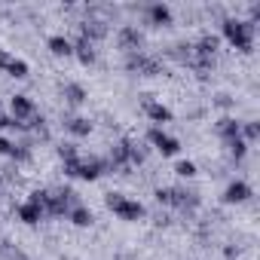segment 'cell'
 Wrapping results in <instances>:
<instances>
[{
  "instance_id": "cell-1",
  "label": "cell",
  "mask_w": 260,
  "mask_h": 260,
  "mask_svg": "<svg viewBox=\"0 0 260 260\" xmlns=\"http://www.w3.org/2000/svg\"><path fill=\"white\" fill-rule=\"evenodd\" d=\"M223 37L239 52H251V46H254V25L245 22V19H223Z\"/></svg>"
},
{
  "instance_id": "cell-2",
  "label": "cell",
  "mask_w": 260,
  "mask_h": 260,
  "mask_svg": "<svg viewBox=\"0 0 260 260\" xmlns=\"http://www.w3.org/2000/svg\"><path fill=\"white\" fill-rule=\"evenodd\" d=\"M104 202H107V208H110L119 220H141V217L147 214L141 202L128 199V196H122V193H107V196H104Z\"/></svg>"
},
{
  "instance_id": "cell-3",
  "label": "cell",
  "mask_w": 260,
  "mask_h": 260,
  "mask_svg": "<svg viewBox=\"0 0 260 260\" xmlns=\"http://www.w3.org/2000/svg\"><path fill=\"white\" fill-rule=\"evenodd\" d=\"M147 141L162 153V156H175L178 150H181V141L178 138H172L169 132H162V125H153V128H147Z\"/></svg>"
},
{
  "instance_id": "cell-4",
  "label": "cell",
  "mask_w": 260,
  "mask_h": 260,
  "mask_svg": "<svg viewBox=\"0 0 260 260\" xmlns=\"http://www.w3.org/2000/svg\"><path fill=\"white\" fill-rule=\"evenodd\" d=\"M156 202H159V205H172V208L196 205L193 193H184V190H178V187H159V190H156Z\"/></svg>"
},
{
  "instance_id": "cell-5",
  "label": "cell",
  "mask_w": 260,
  "mask_h": 260,
  "mask_svg": "<svg viewBox=\"0 0 260 260\" xmlns=\"http://www.w3.org/2000/svg\"><path fill=\"white\" fill-rule=\"evenodd\" d=\"M251 193H254L251 184H245V181H230L226 190H223V202H226V205H239V202H248Z\"/></svg>"
},
{
  "instance_id": "cell-6",
  "label": "cell",
  "mask_w": 260,
  "mask_h": 260,
  "mask_svg": "<svg viewBox=\"0 0 260 260\" xmlns=\"http://www.w3.org/2000/svg\"><path fill=\"white\" fill-rule=\"evenodd\" d=\"M125 68H128V71H138V74H144V77H153V74H159V64H156L153 58H144L141 52H128V58H125Z\"/></svg>"
},
{
  "instance_id": "cell-7",
  "label": "cell",
  "mask_w": 260,
  "mask_h": 260,
  "mask_svg": "<svg viewBox=\"0 0 260 260\" xmlns=\"http://www.w3.org/2000/svg\"><path fill=\"white\" fill-rule=\"evenodd\" d=\"M104 169H107L104 159H80V166H77V178H83V181H98V178L104 175Z\"/></svg>"
},
{
  "instance_id": "cell-8",
  "label": "cell",
  "mask_w": 260,
  "mask_h": 260,
  "mask_svg": "<svg viewBox=\"0 0 260 260\" xmlns=\"http://www.w3.org/2000/svg\"><path fill=\"white\" fill-rule=\"evenodd\" d=\"M119 49H125V52H138L141 49V43H144V37H141V31L138 28H119Z\"/></svg>"
},
{
  "instance_id": "cell-9",
  "label": "cell",
  "mask_w": 260,
  "mask_h": 260,
  "mask_svg": "<svg viewBox=\"0 0 260 260\" xmlns=\"http://www.w3.org/2000/svg\"><path fill=\"white\" fill-rule=\"evenodd\" d=\"M74 55H77V61L83 64V68H89V64H95V46L80 34L77 37V43H74Z\"/></svg>"
},
{
  "instance_id": "cell-10",
  "label": "cell",
  "mask_w": 260,
  "mask_h": 260,
  "mask_svg": "<svg viewBox=\"0 0 260 260\" xmlns=\"http://www.w3.org/2000/svg\"><path fill=\"white\" fill-rule=\"evenodd\" d=\"M239 132H242V122L239 119H233V116H220L217 119V135L223 138V144L233 141V138H239Z\"/></svg>"
},
{
  "instance_id": "cell-11",
  "label": "cell",
  "mask_w": 260,
  "mask_h": 260,
  "mask_svg": "<svg viewBox=\"0 0 260 260\" xmlns=\"http://www.w3.org/2000/svg\"><path fill=\"white\" fill-rule=\"evenodd\" d=\"M46 49H49L52 55H58V58H68V55H74V43H71L68 37H61V34H52V37L46 40Z\"/></svg>"
},
{
  "instance_id": "cell-12",
  "label": "cell",
  "mask_w": 260,
  "mask_h": 260,
  "mask_svg": "<svg viewBox=\"0 0 260 260\" xmlns=\"http://www.w3.org/2000/svg\"><path fill=\"white\" fill-rule=\"evenodd\" d=\"M16 214H19V220L22 223H28V226H34V223H40L46 214L40 211V205H34V202H22L19 208H16Z\"/></svg>"
},
{
  "instance_id": "cell-13",
  "label": "cell",
  "mask_w": 260,
  "mask_h": 260,
  "mask_svg": "<svg viewBox=\"0 0 260 260\" xmlns=\"http://www.w3.org/2000/svg\"><path fill=\"white\" fill-rule=\"evenodd\" d=\"M147 19H150V25H156V28L172 25V10H169L166 4H150V7H147Z\"/></svg>"
},
{
  "instance_id": "cell-14",
  "label": "cell",
  "mask_w": 260,
  "mask_h": 260,
  "mask_svg": "<svg viewBox=\"0 0 260 260\" xmlns=\"http://www.w3.org/2000/svg\"><path fill=\"white\" fill-rule=\"evenodd\" d=\"M144 113L156 122V125H162V122H172V110L166 107V104H159V101H144Z\"/></svg>"
},
{
  "instance_id": "cell-15",
  "label": "cell",
  "mask_w": 260,
  "mask_h": 260,
  "mask_svg": "<svg viewBox=\"0 0 260 260\" xmlns=\"http://www.w3.org/2000/svg\"><path fill=\"white\" fill-rule=\"evenodd\" d=\"M64 128H68L74 138H89V135H92V122H89L86 116H71V119L64 122Z\"/></svg>"
},
{
  "instance_id": "cell-16",
  "label": "cell",
  "mask_w": 260,
  "mask_h": 260,
  "mask_svg": "<svg viewBox=\"0 0 260 260\" xmlns=\"http://www.w3.org/2000/svg\"><path fill=\"white\" fill-rule=\"evenodd\" d=\"M68 220H71L74 226H80V230H83V226H89V223H92V211H89L86 205H74V208L68 211Z\"/></svg>"
},
{
  "instance_id": "cell-17",
  "label": "cell",
  "mask_w": 260,
  "mask_h": 260,
  "mask_svg": "<svg viewBox=\"0 0 260 260\" xmlns=\"http://www.w3.org/2000/svg\"><path fill=\"white\" fill-rule=\"evenodd\" d=\"M64 98H68V104H74V107H80L89 95H86V89L80 86V83H68L64 86Z\"/></svg>"
},
{
  "instance_id": "cell-18",
  "label": "cell",
  "mask_w": 260,
  "mask_h": 260,
  "mask_svg": "<svg viewBox=\"0 0 260 260\" xmlns=\"http://www.w3.org/2000/svg\"><path fill=\"white\" fill-rule=\"evenodd\" d=\"M7 74H10V77H16V80H25V77L31 74V68H28V61H25V58H10Z\"/></svg>"
},
{
  "instance_id": "cell-19",
  "label": "cell",
  "mask_w": 260,
  "mask_h": 260,
  "mask_svg": "<svg viewBox=\"0 0 260 260\" xmlns=\"http://www.w3.org/2000/svg\"><path fill=\"white\" fill-rule=\"evenodd\" d=\"M239 138H242L245 144L257 141V138H260V125H257V122H242V132H239Z\"/></svg>"
},
{
  "instance_id": "cell-20",
  "label": "cell",
  "mask_w": 260,
  "mask_h": 260,
  "mask_svg": "<svg viewBox=\"0 0 260 260\" xmlns=\"http://www.w3.org/2000/svg\"><path fill=\"white\" fill-rule=\"evenodd\" d=\"M226 147H230V153H233V159H236V162H239V159H245V153H248V144H245L242 138L226 141Z\"/></svg>"
},
{
  "instance_id": "cell-21",
  "label": "cell",
  "mask_w": 260,
  "mask_h": 260,
  "mask_svg": "<svg viewBox=\"0 0 260 260\" xmlns=\"http://www.w3.org/2000/svg\"><path fill=\"white\" fill-rule=\"evenodd\" d=\"M175 172H178L181 178H193V175H196V162H193V159H181V162L175 166Z\"/></svg>"
},
{
  "instance_id": "cell-22",
  "label": "cell",
  "mask_w": 260,
  "mask_h": 260,
  "mask_svg": "<svg viewBox=\"0 0 260 260\" xmlns=\"http://www.w3.org/2000/svg\"><path fill=\"white\" fill-rule=\"evenodd\" d=\"M13 150H16V144L10 138H0V156H13Z\"/></svg>"
},
{
  "instance_id": "cell-23",
  "label": "cell",
  "mask_w": 260,
  "mask_h": 260,
  "mask_svg": "<svg viewBox=\"0 0 260 260\" xmlns=\"http://www.w3.org/2000/svg\"><path fill=\"white\" fill-rule=\"evenodd\" d=\"M10 58H13L10 52H4V49H0V68H4V71H7V64H10Z\"/></svg>"
},
{
  "instance_id": "cell-24",
  "label": "cell",
  "mask_w": 260,
  "mask_h": 260,
  "mask_svg": "<svg viewBox=\"0 0 260 260\" xmlns=\"http://www.w3.org/2000/svg\"><path fill=\"white\" fill-rule=\"evenodd\" d=\"M7 125H13V116H0V128H7Z\"/></svg>"
}]
</instances>
